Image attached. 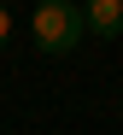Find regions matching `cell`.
<instances>
[{
  "label": "cell",
  "instance_id": "obj_1",
  "mask_svg": "<svg viewBox=\"0 0 123 135\" xmlns=\"http://www.w3.org/2000/svg\"><path fill=\"white\" fill-rule=\"evenodd\" d=\"M29 35H35V47H41V53H53V59L76 53V47H82V35H88L82 6H76V0H41V6L29 12Z\"/></svg>",
  "mask_w": 123,
  "mask_h": 135
},
{
  "label": "cell",
  "instance_id": "obj_2",
  "mask_svg": "<svg viewBox=\"0 0 123 135\" xmlns=\"http://www.w3.org/2000/svg\"><path fill=\"white\" fill-rule=\"evenodd\" d=\"M82 24H88V35L117 41L123 35V0H82Z\"/></svg>",
  "mask_w": 123,
  "mask_h": 135
},
{
  "label": "cell",
  "instance_id": "obj_3",
  "mask_svg": "<svg viewBox=\"0 0 123 135\" xmlns=\"http://www.w3.org/2000/svg\"><path fill=\"white\" fill-rule=\"evenodd\" d=\"M6 41H12V12L0 6V47H6Z\"/></svg>",
  "mask_w": 123,
  "mask_h": 135
},
{
  "label": "cell",
  "instance_id": "obj_4",
  "mask_svg": "<svg viewBox=\"0 0 123 135\" xmlns=\"http://www.w3.org/2000/svg\"><path fill=\"white\" fill-rule=\"evenodd\" d=\"M0 6H12V0H0Z\"/></svg>",
  "mask_w": 123,
  "mask_h": 135
},
{
  "label": "cell",
  "instance_id": "obj_5",
  "mask_svg": "<svg viewBox=\"0 0 123 135\" xmlns=\"http://www.w3.org/2000/svg\"><path fill=\"white\" fill-rule=\"evenodd\" d=\"M76 6H82V0H76Z\"/></svg>",
  "mask_w": 123,
  "mask_h": 135
}]
</instances>
